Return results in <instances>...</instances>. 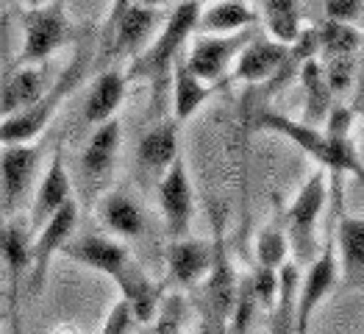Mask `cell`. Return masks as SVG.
Listing matches in <instances>:
<instances>
[{"label": "cell", "mask_w": 364, "mask_h": 334, "mask_svg": "<svg viewBox=\"0 0 364 334\" xmlns=\"http://www.w3.org/2000/svg\"><path fill=\"white\" fill-rule=\"evenodd\" d=\"M314 45H317V53L323 59L359 56V51H362V33H359L356 26H345V23L326 20L323 28L314 31Z\"/></svg>", "instance_id": "28"}, {"label": "cell", "mask_w": 364, "mask_h": 334, "mask_svg": "<svg viewBox=\"0 0 364 334\" xmlns=\"http://www.w3.org/2000/svg\"><path fill=\"white\" fill-rule=\"evenodd\" d=\"M353 120H356L353 109L334 100L331 109H328L326 118H323V134H328V137H334V140H348V137H350V128H353Z\"/></svg>", "instance_id": "31"}, {"label": "cell", "mask_w": 364, "mask_h": 334, "mask_svg": "<svg viewBox=\"0 0 364 334\" xmlns=\"http://www.w3.org/2000/svg\"><path fill=\"white\" fill-rule=\"evenodd\" d=\"M256 262L259 268H270V271H278L284 262H289V240H287L281 214L262 226L256 237Z\"/></svg>", "instance_id": "29"}, {"label": "cell", "mask_w": 364, "mask_h": 334, "mask_svg": "<svg viewBox=\"0 0 364 334\" xmlns=\"http://www.w3.org/2000/svg\"><path fill=\"white\" fill-rule=\"evenodd\" d=\"M323 75L331 95H345L353 87L356 78V56H339V59H323Z\"/></svg>", "instance_id": "30"}, {"label": "cell", "mask_w": 364, "mask_h": 334, "mask_svg": "<svg viewBox=\"0 0 364 334\" xmlns=\"http://www.w3.org/2000/svg\"><path fill=\"white\" fill-rule=\"evenodd\" d=\"M242 3H250V0H242Z\"/></svg>", "instance_id": "40"}, {"label": "cell", "mask_w": 364, "mask_h": 334, "mask_svg": "<svg viewBox=\"0 0 364 334\" xmlns=\"http://www.w3.org/2000/svg\"><path fill=\"white\" fill-rule=\"evenodd\" d=\"M122 145V122L117 118L95 125L90 142L81 153V176L90 187H100L109 182L114 162L120 156Z\"/></svg>", "instance_id": "16"}, {"label": "cell", "mask_w": 364, "mask_h": 334, "mask_svg": "<svg viewBox=\"0 0 364 334\" xmlns=\"http://www.w3.org/2000/svg\"><path fill=\"white\" fill-rule=\"evenodd\" d=\"M178 334H183V332H178Z\"/></svg>", "instance_id": "41"}, {"label": "cell", "mask_w": 364, "mask_h": 334, "mask_svg": "<svg viewBox=\"0 0 364 334\" xmlns=\"http://www.w3.org/2000/svg\"><path fill=\"white\" fill-rule=\"evenodd\" d=\"M61 254L67 259H73L75 265H84L90 271L109 276L117 287L128 276L134 273L139 265L131 259L128 248L112 237L103 234H84V237H70V243L61 248Z\"/></svg>", "instance_id": "8"}, {"label": "cell", "mask_w": 364, "mask_h": 334, "mask_svg": "<svg viewBox=\"0 0 364 334\" xmlns=\"http://www.w3.org/2000/svg\"><path fill=\"white\" fill-rule=\"evenodd\" d=\"M20 3H26V6H39V3H48V0H20Z\"/></svg>", "instance_id": "38"}, {"label": "cell", "mask_w": 364, "mask_h": 334, "mask_svg": "<svg viewBox=\"0 0 364 334\" xmlns=\"http://www.w3.org/2000/svg\"><path fill=\"white\" fill-rule=\"evenodd\" d=\"M75 226H78V204L75 198H70L61 209H56L33 231L28 248V278H26L31 293L42 290L48 271H50V259L70 243V237L75 234Z\"/></svg>", "instance_id": "6"}, {"label": "cell", "mask_w": 364, "mask_h": 334, "mask_svg": "<svg viewBox=\"0 0 364 334\" xmlns=\"http://www.w3.org/2000/svg\"><path fill=\"white\" fill-rule=\"evenodd\" d=\"M262 17H264V26H267V36L287 45V48H292L304 33L298 0H264Z\"/></svg>", "instance_id": "27"}, {"label": "cell", "mask_w": 364, "mask_h": 334, "mask_svg": "<svg viewBox=\"0 0 364 334\" xmlns=\"http://www.w3.org/2000/svg\"><path fill=\"white\" fill-rule=\"evenodd\" d=\"M253 128L256 131H273V134L292 140L326 173H334V176L348 173L353 179H362V156H359V148L353 145L350 137L348 140H334V137L323 134V128H317V125L284 118L278 112H262L253 122Z\"/></svg>", "instance_id": "2"}, {"label": "cell", "mask_w": 364, "mask_h": 334, "mask_svg": "<svg viewBox=\"0 0 364 334\" xmlns=\"http://www.w3.org/2000/svg\"><path fill=\"white\" fill-rule=\"evenodd\" d=\"M326 204H328V173L320 167L306 179L281 214L289 251L295 254V265H309L317 256V223L326 212Z\"/></svg>", "instance_id": "4"}, {"label": "cell", "mask_w": 364, "mask_h": 334, "mask_svg": "<svg viewBox=\"0 0 364 334\" xmlns=\"http://www.w3.org/2000/svg\"><path fill=\"white\" fill-rule=\"evenodd\" d=\"M159 209L170 240L189 237V226L195 217V195H192L186 162L181 156L159 176Z\"/></svg>", "instance_id": "10"}, {"label": "cell", "mask_w": 364, "mask_h": 334, "mask_svg": "<svg viewBox=\"0 0 364 334\" xmlns=\"http://www.w3.org/2000/svg\"><path fill=\"white\" fill-rule=\"evenodd\" d=\"M42 165L36 145H3L0 151V214L20 212L28 201Z\"/></svg>", "instance_id": "7"}, {"label": "cell", "mask_w": 364, "mask_h": 334, "mask_svg": "<svg viewBox=\"0 0 364 334\" xmlns=\"http://www.w3.org/2000/svg\"><path fill=\"white\" fill-rule=\"evenodd\" d=\"M159 26V11L151 6L134 3L114 28L103 33V59H120V56H136L148 42L153 39V31Z\"/></svg>", "instance_id": "12"}, {"label": "cell", "mask_w": 364, "mask_h": 334, "mask_svg": "<svg viewBox=\"0 0 364 334\" xmlns=\"http://www.w3.org/2000/svg\"><path fill=\"white\" fill-rule=\"evenodd\" d=\"M170 78H173V120L186 122L209 98H212L214 84L200 81V78L183 64V56L173 64Z\"/></svg>", "instance_id": "24"}, {"label": "cell", "mask_w": 364, "mask_h": 334, "mask_svg": "<svg viewBox=\"0 0 364 334\" xmlns=\"http://www.w3.org/2000/svg\"><path fill=\"white\" fill-rule=\"evenodd\" d=\"M339 268H336V254L331 237L317 251V256L309 262V271L298 281V296H295V334H309L311 318L317 306L326 301V296L334 290Z\"/></svg>", "instance_id": "11"}, {"label": "cell", "mask_w": 364, "mask_h": 334, "mask_svg": "<svg viewBox=\"0 0 364 334\" xmlns=\"http://www.w3.org/2000/svg\"><path fill=\"white\" fill-rule=\"evenodd\" d=\"M250 278V290L256 296V304L264 306V309H273L275 301V290H278V271H270V268H256Z\"/></svg>", "instance_id": "33"}, {"label": "cell", "mask_w": 364, "mask_h": 334, "mask_svg": "<svg viewBox=\"0 0 364 334\" xmlns=\"http://www.w3.org/2000/svg\"><path fill=\"white\" fill-rule=\"evenodd\" d=\"M364 0H326V17L331 23H345V26H356L362 17Z\"/></svg>", "instance_id": "35"}, {"label": "cell", "mask_w": 364, "mask_h": 334, "mask_svg": "<svg viewBox=\"0 0 364 334\" xmlns=\"http://www.w3.org/2000/svg\"><path fill=\"white\" fill-rule=\"evenodd\" d=\"M134 326H136L134 309H131V304L120 296V298L112 304V309H109V315H106V320H103L100 334H131Z\"/></svg>", "instance_id": "34"}, {"label": "cell", "mask_w": 364, "mask_h": 334, "mask_svg": "<svg viewBox=\"0 0 364 334\" xmlns=\"http://www.w3.org/2000/svg\"><path fill=\"white\" fill-rule=\"evenodd\" d=\"M259 14L250 9V3L242 0H209L206 6L200 3L198 9V20H195V31L200 33H240L256 26Z\"/></svg>", "instance_id": "20"}, {"label": "cell", "mask_w": 364, "mask_h": 334, "mask_svg": "<svg viewBox=\"0 0 364 334\" xmlns=\"http://www.w3.org/2000/svg\"><path fill=\"white\" fill-rule=\"evenodd\" d=\"M45 90L48 81L39 64H14L0 78V120L31 106Z\"/></svg>", "instance_id": "19"}, {"label": "cell", "mask_w": 364, "mask_h": 334, "mask_svg": "<svg viewBox=\"0 0 364 334\" xmlns=\"http://www.w3.org/2000/svg\"><path fill=\"white\" fill-rule=\"evenodd\" d=\"M289 51L292 48L275 42L270 36H250V42L240 51V56L231 64L234 78L245 81V84H262V81L273 78L289 61Z\"/></svg>", "instance_id": "17"}, {"label": "cell", "mask_w": 364, "mask_h": 334, "mask_svg": "<svg viewBox=\"0 0 364 334\" xmlns=\"http://www.w3.org/2000/svg\"><path fill=\"white\" fill-rule=\"evenodd\" d=\"M198 334H225V332H223V329L214 323L209 315H203V318H200V332H198Z\"/></svg>", "instance_id": "36"}, {"label": "cell", "mask_w": 364, "mask_h": 334, "mask_svg": "<svg viewBox=\"0 0 364 334\" xmlns=\"http://www.w3.org/2000/svg\"><path fill=\"white\" fill-rule=\"evenodd\" d=\"M136 3H142V6H151V9H159V6H167L170 0H136Z\"/></svg>", "instance_id": "37"}, {"label": "cell", "mask_w": 364, "mask_h": 334, "mask_svg": "<svg viewBox=\"0 0 364 334\" xmlns=\"http://www.w3.org/2000/svg\"><path fill=\"white\" fill-rule=\"evenodd\" d=\"M70 198H73V182H70V173H67V165H64V145H56L48 167H45V173H42V179H39L36 189H33L28 223H26L28 231H36Z\"/></svg>", "instance_id": "13"}, {"label": "cell", "mask_w": 364, "mask_h": 334, "mask_svg": "<svg viewBox=\"0 0 364 334\" xmlns=\"http://www.w3.org/2000/svg\"><path fill=\"white\" fill-rule=\"evenodd\" d=\"M125 92H128L125 73L117 70V67L103 70L95 78L90 95H87V103H84V118H87V122L90 125H100V122L112 120L120 112L122 100H125Z\"/></svg>", "instance_id": "22"}, {"label": "cell", "mask_w": 364, "mask_h": 334, "mask_svg": "<svg viewBox=\"0 0 364 334\" xmlns=\"http://www.w3.org/2000/svg\"><path fill=\"white\" fill-rule=\"evenodd\" d=\"M87 61H90V48L81 45L75 51L73 61L64 67L56 84L48 87L42 92L31 106L9 115L0 120V148L3 145H26V142H33L45 128L48 122L56 118V112L61 109V103L67 100V95L78 87V81L84 78V70H87Z\"/></svg>", "instance_id": "3"}, {"label": "cell", "mask_w": 364, "mask_h": 334, "mask_svg": "<svg viewBox=\"0 0 364 334\" xmlns=\"http://www.w3.org/2000/svg\"><path fill=\"white\" fill-rule=\"evenodd\" d=\"M209 265H212V243L181 237V240H170L167 245V276L181 290H195L206 278Z\"/></svg>", "instance_id": "18"}, {"label": "cell", "mask_w": 364, "mask_h": 334, "mask_svg": "<svg viewBox=\"0 0 364 334\" xmlns=\"http://www.w3.org/2000/svg\"><path fill=\"white\" fill-rule=\"evenodd\" d=\"M250 36H253L250 28L240 31V33H223V36H217V33H198V36L192 39L189 51H186L183 64H186L200 81L217 84V81L231 70L234 59L240 56V51L250 42Z\"/></svg>", "instance_id": "9"}, {"label": "cell", "mask_w": 364, "mask_h": 334, "mask_svg": "<svg viewBox=\"0 0 364 334\" xmlns=\"http://www.w3.org/2000/svg\"><path fill=\"white\" fill-rule=\"evenodd\" d=\"M198 9H200V0H181L170 11V17L164 20V26L159 28V33L122 70L128 84L131 81H151L153 100H159V90H161L164 78H170L173 64L181 59L183 45L195 33Z\"/></svg>", "instance_id": "1"}, {"label": "cell", "mask_w": 364, "mask_h": 334, "mask_svg": "<svg viewBox=\"0 0 364 334\" xmlns=\"http://www.w3.org/2000/svg\"><path fill=\"white\" fill-rule=\"evenodd\" d=\"M28 226L23 223H6L0 229V256L6 262L9 271V306H6V318L14 326V334H20V318H17V298L20 290L28 278Z\"/></svg>", "instance_id": "15"}, {"label": "cell", "mask_w": 364, "mask_h": 334, "mask_svg": "<svg viewBox=\"0 0 364 334\" xmlns=\"http://www.w3.org/2000/svg\"><path fill=\"white\" fill-rule=\"evenodd\" d=\"M298 281L301 271L295 262H284L278 268V290H275L273 301V323L270 334H295V296H298Z\"/></svg>", "instance_id": "26"}, {"label": "cell", "mask_w": 364, "mask_h": 334, "mask_svg": "<svg viewBox=\"0 0 364 334\" xmlns=\"http://www.w3.org/2000/svg\"><path fill=\"white\" fill-rule=\"evenodd\" d=\"M0 320H3V312H0Z\"/></svg>", "instance_id": "39"}, {"label": "cell", "mask_w": 364, "mask_h": 334, "mask_svg": "<svg viewBox=\"0 0 364 334\" xmlns=\"http://www.w3.org/2000/svg\"><path fill=\"white\" fill-rule=\"evenodd\" d=\"M70 42H73V26H70L64 0L28 6L23 17V45L14 64H42Z\"/></svg>", "instance_id": "5"}, {"label": "cell", "mask_w": 364, "mask_h": 334, "mask_svg": "<svg viewBox=\"0 0 364 334\" xmlns=\"http://www.w3.org/2000/svg\"><path fill=\"white\" fill-rule=\"evenodd\" d=\"M97 220L109 234L117 237H139L145 229L142 207L122 189H109L97 201Z\"/></svg>", "instance_id": "21"}, {"label": "cell", "mask_w": 364, "mask_h": 334, "mask_svg": "<svg viewBox=\"0 0 364 334\" xmlns=\"http://www.w3.org/2000/svg\"><path fill=\"white\" fill-rule=\"evenodd\" d=\"M336 254V268L342 273L345 290H359L364 281V220L348 212L339 204L336 214V234L331 237Z\"/></svg>", "instance_id": "14"}, {"label": "cell", "mask_w": 364, "mask_h": 334, "mask_svg": "<svg viewBox=\"0 0 364 334\" xmlns=\"http://www.w3.org/2000/svg\"><path fill=\"white\" fill-rule=\"evenodd\" d=\"M298 78H301V87L306 95V106H304V118L301 120L309 125H320L326 112L331 109L334 103V95L326 84V75H323V64L317 56H306L301 70H298Z\"/></svg>", "instance_id": "25"}, {"label": "cell", "mask_w": 364, "mask_h": 334, "mask_svg": "<svg viewBox=\"0 0 364 334\" xmlns=\"http://www.w3.org/2000/svg\"><path fill=\"white\" fill-rule=\"evenodd\" d=\"M183 320V301L178 296H170L167 301H161L159 312H156V326L153 334H178Z\"/></svg>", "instance_id": "32"}, {"label": "cell", "mask_w": 364, "mask_h": 334, "mask_svg": "<svg viewBox=\"0 0 364 334\" xmlns=\"http://www.w3.org/2000/svg\"><path fill=\"white\" fill-rule=\"evenodd\" d=\"M176 159H178V122L159 120L142 137V142L136 148V162L145 173L161 176Z\"/></svg>", "instance_id": "23"}]
</instances>
